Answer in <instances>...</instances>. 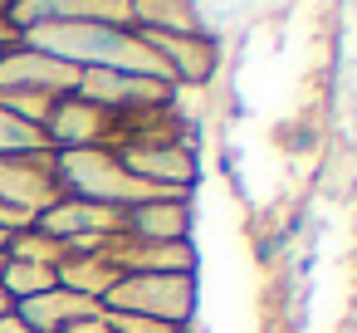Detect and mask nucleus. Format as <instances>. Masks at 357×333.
Returning <instances> with one entry per match:
<instances>
[{"label":"nucleus","instance_id":"obj_1","mask_svg":"<svg viewBox=\"0 0 357 333\" xmlns=\"http://www.w3.org/2000/svg\"><path fill=\"white\" fill-rule=\"evenodd\" d=\"M20 45L89 74V69H113V74H147V79H167L162 59L142 45V35L132 25H98V20H74V25H40L25 30ZM172 84V79H167Z\"/></svg>","mask_w":357,"mask_h":333},{"label":"nucleus","instance_id":"obj_2","mask_svg":"<svg viewBox=\"0 0 357 333\" xmlns=\"http://www.w3.org/2000/svg\"><path fill=\"white\" fill-rule=\"evenodd\" d=\"M54 177L64 196L93 201V206H113V211H132L147 201H162L167 191L137 182L113 147H79V152H54Z\"/></svg>","mask_w":357,"mask_h":333},{"label":"nucleus","instance_id":"obj_3","mask_svg":"<svg viewBox=\"0 0 357 333\" xmlns=\"http://www.w3.org/2000/svg\"><path fill=\"white\" fill-rule=\"evenodd\" d=\"M196 274H147V269H118L113 289L103 294L108 313H137L152 323H167L176 333H196Z\"/></svg>","mask_w":357,"mask_h":333},{"label":"nucleus","instance_id":"obj_4","mask_svg":"<svg viewBox=\"0 0 357 333\" xmlns=\"http://www.w3.org/2000/svg\"><path fill=\"white\" fill-rule=\"evenodd\" d=\"M113 152H118V162H123L137 182H147V186H157V191H167V196H191V186H196V177H201L196 152H191L186 142L167 138L162 128H137L132 138H118Z\"/></svg>","mask_w":357,"mask_h":333},{"label":"nucleus","instance_id":"obj_5","mask_svg":"<svg viewBox=\"0 0 357 333\" xmlns=\"http://www.w3.org/2000/svg\"><path fill=\"white\" fill-rule=\"evenodd\" d=\"M59 177H54V152L35 157H0V230L20 235L35 225V216L59 201Z\"/></svg>","mask_w":357,"mask_h":333},{"label":"nucleus","instance_id":"obj_6","mask_svg":"<svg viewBox=\"0 0 357 333\" xmlns=\"http://www.w3.org/2000/svg\"><path fill=\"white\" fill-rule=\"evenodd\" d=\"M79 98H89L93 108L113 113V118H142V113H162L176 94V84L167 79H147V74H113V69H89L79 74Z\"/></svg>","mask_w":357,"mask_h":333},{"label":"nucleus","instance_id":"obj_7","mask_svg":"<svg viewBox=\"0 0 357 333\" xmlns=\"http://www.w3.org/2000/svg\"><path fill=\"white\" fill-rule=\"evenodd\" d=\"M74 89H79V69H69L30 45L0 50V98H64Z\"/></svg>","mask_w":357,"mask_h":333},{"label":"nucleus","instance_id":"obj_8","mask_svg":"<svg viewBox=\"0 0 357 333\" xmlns=\"http://www.w3.org/2000/svg\"><path fill=\"white\" fill-rule=\"evenodd\" d=\"M40 133H45V147H50V152L113 147V138H118V118H113V113H103V108H93V103H89V98H79V94H64V98H54V103H50V113H45V123H40Z\"/></svg>","mask_w":357,"mask_h":333},{"label":"nucleus","instance_id":"obj_9","mask_svg":"<svg viewBox=\"0 0 357 333\" xmlns=\"http://www.w3.org/2000/svg\"><path fill=\"white\" fill-rule=\"evenodd\" d=\"M142 45L162 59L172 84H211L215 79V64H220L215 35H142Z\"/></svg>","mask_w":357,"mask_h":333},{"label":"nucleus","instance_id":"obj_10","mask_svg":"<svg viewBox=\"0 0 357 333\" xmlns=\"http://www.w3.org/2000/svg\"><path fill=\"white\" fill-rule=\"evenodd\" d=\"M123 240H142V245L191 240V196H162L123 211Z\"/></svg>","mask_w":357,"mask_h":333},{"label":"nucleus","instance_id":"obj_11","mask_svg":"<svg viewBox=\"0 0 357 333\" xmlns=\"http://www.w3.org/2000/svg\"><path fill=\"white\" fill-rule=\"evenodd\" d=\"M128 15L142 35H206V10L196 0H128Z\"/></svg>","mask_w":357,"mask_h":333},{"label":"nucleus","instance_id":"obj_12","mask_svg":"<svg viewBox=\"0 0 357 333\" xmlns=\"http://www.w3.org/2000/svg\"><path fill=\"white\" fill-rule=\"evenodd\" d=\"M98 309H103V304H93V299H84V294H69V289H50V294H40V299L15 304V313H20L35 333H64L69 323L98 313Z\"/></svg>","mask_w":357,"mask_h":333},{"label":"nucleus","instance_id":"obj_13","mask_svg":"<svg viewBox=\"0 0 357 333\" xmlns=\"http://www.w3.org/2000/svg\"><path fill=\"white\" fill-rule=\"evenodd\" d=\"M113 279H118L113 255H64L59 260V289L84 294L93 304H103V294L113 289Z\"/></svg>","mask_w":357,"mask_h":333},{"label":"nucleus","instance_id":"obj_14","mask_svg":"<svg viewBox=\"0 0 357 333\" xmlns=\"http://www.w3.org/2000/svg\"><path fill=\"white\" fill-rule=\"evenodd\" d=\"M0 289L10 294V304L40 299V294L59 289V265L54 260H15V255H6V265H0Z\"/></svg>","mask_w":357,"mask_h":333},{"label":"nucleus","instance_id":"obj_15","mask_svg":"<svg viewBox=\"0 0 357 333\" xmlns=\"http://www.w3.org/2000/svg\"><path fill=\"white\" fill-rule=\"evenodd\" d=\"M35 152H50L45 147V133L0 103V157H35Z\"/></svg>","mask_w":357,"mask_h":333},{"label":"nucleus","instance_id":"obj_16","mask_svg":"<svg viewBox=\"0 0 357 333\" xmlns=\"http://www.w3.org/2000/svg\"><path fill=\"white\" fill-rule=\"evenodd\" d=\"M64 333H113V328H108V313L98 309V313H89V318H79V323H69Z\"/></svg>","mask_w":357,"mask_h":333},{"label":"nucleus","instance_id":"obj_17","mask_svg":"<svg viewBox=\"0 0 357 333\" xmlns=\"http://www.w3.org/2000/svg\"><path fill=\"white\" fill-rule=\"evenodd\" d=\"M0 333H35V328H30L20 313H6V318H0Z\"/></svg>","mask_w":357,"mask_h":333},{"label":"nucleus","instance_id":"obj_18","mask_svg":"<svg viewBox=\"0 0 357 333\" xmlns=\"http://www.w3.org/2000/svg\"><path fill=\"white\" fill-rule=\"evenodd\" d=\"M6 313H15V304H10V294H6V289H0V318H6Z\"/></svg>","mask_w":357,"mask_h":333},{"label":"nucleus","instance_id":"obj_19","mask_svg":"<svg viewBox=\"0 0 357 333\" xmlns=\"http://www.w3.org/2000/svg\"><path fill=\"white\" fill-rule=\"evenodd\" d=\"M6 240H10V235H6V230H0V255H6Z\"/></svg>","mask_w":357,"mask_h":333},{"label":"nucleus","instance_id":"obj_20","mask_svg":"<svg viewBox=\"0 0 357 333\" xmlns=\"http://www.w3.org/2000/svg\"><path fill=\"white\" fill-rule=\"evenodd\" d=\"M118 6H128V0H118Z\"/></svg>","mask_w":357,"mask_h":333}]
</instances>
